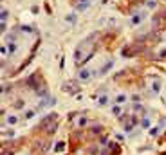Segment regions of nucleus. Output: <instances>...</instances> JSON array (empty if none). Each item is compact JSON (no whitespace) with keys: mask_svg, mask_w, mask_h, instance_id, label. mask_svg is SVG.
Here are the masks:
<instances>
[{"mask_svg":"<svg viewBox=\"0 0 166 155\" xmlns=\"http://www.w3.org/2000/svg\"><path fill=\"white\" fill-rule=\"evenodd\" d=\"M132 22H134V24H139V22H141V16H135V18H134Z\"/></svg>","mask_w":166,"mask_h":155,"instance_id":"obj_8","label":"nucleus"},{"mask_svg":"<svg viewBox=\"0 0 166 155\" xmlns=\"http://www.w3.org/2000/svg\"><path fill=\"white\" fill-rule=\"evenodd\" d=\"M143 126L148 128V126H150V121H148V119H143Z\"/></svg>","mask_w":166,"mask_h":155,"instance_id":"obj_6","label":"nucleus"},{"mask_svg":"<svg viewBox=\"0 0 166 155\" xmlns=\"http://www.w3.org/2000/svg\"><path fill=\"white\" fill-rule=\"evenodd\" d=\"M78 9H80V11H83V9H87V4H80V6H78Z\"/></svg>","mask_w":166,"mask_h":155,"instance_id":"obj_7","label":"nucleus"},{"mask_svg":"<svg viewBox=\"0 0 166 155\" xmlns=\"http://www.w3.org/2000/svg\"><path fill=\"white\" fill-rule=\"evenodd\" d=\"M89 76H90L89 70H81L80 72V79H89Z\"/></svg>","mask_w":166,"mask_h":155,"instance_id":"obj_1","label":"nucleus"},{"mask_svg":"<svg viewBox=\"0 0 166 155\" xmlns=\"http://www.w3.org/2000/svg\"><path fill=\"white\" fill-rule=\"evenodd\" d=\"M63 150V142H58V144H56V152H62Z\"/></svg>","mask_w":166,"mask_h":155,"instance_id":"obj_4","label":"nucleus"},{"mask_svg":"<svg viewBox=\"0 0 166 155\" xmlns=\"http://www.w3.org/2000/svg\"><path fill=\"white\" fill-rule=\"evenodd\" d=\"M107 101H108V97H107V96L99 97V105H107Z\"/></svg>","mask_w":166,"mask_h":155,"instance_id":"obj_3","label":"nucleus"},{"mask_svg":"<svg viewBox=\"0 0 166 155\" xmlns=\"http://www.w3.org/2000/svg\"><path fill=\"white\" fill-rule=\"evenodd\" d=\"M124 101V96H118V103H123Z\"/></svg>","mask_w":166,"mask_h":155,"instance_id":"obj_9","label":"nucleus"},{"mask_svg":"<svg viewBox=\"0 0 166 155\" xmlns=\"http://www.w3.org/2000/svg\"><path fill=\"white\" fill-rule=\"evenodd\" d=\"M16 117H14V115H9V119H7V123H9V124H16Z\"/></svg>","mask_w":166,"mask_h":155,"instance_id":"obj_2","label":"nucleus"},{"mask_svg":"<svg viewBox=\"0 0 166 155\" xmlns=\"http://www.w3.org/2000/svg\"><path fill=\"white\" fill-rule=\"evenodd\" d=\"M159 88H161V85L155 81V83H153V90H155V92H159Z\"/></svg>","mask_w":166,"mask_h":155,"instance_id":"obj_5","label":"nucleus"}]
</instances>
